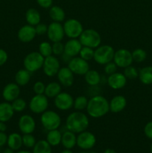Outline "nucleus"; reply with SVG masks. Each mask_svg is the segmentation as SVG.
Returning a JSON list of instances; mask_svg holds the SVG:
<instances>
[{
  "mask_svg": "<svg viewBox=\"0 0 152 153\" xmlns=\"http://www.w3.org/2000/svg\"><path fill=\"white\" fill-rule=\"evenodd\" d=\"M47 37L52 43L62 41L65 36L63 26L61 22H52L48 25Z\"/></svg>",
  "mask_w": 152,
  "mask_h": 153,
  "instance_id": "obj_13",
  "label": "nucleus"
},
{
  "mask_svg": "<svg viewBox=\"0 0 152 153\" xmlns=\"http://www.w3.org/2000/svg\"><path fill=\"white\" fill-rule=\"evenodd\" d=\"M127 78L122 73L116 72L108 76L107 82L108 86L113 90L122 89L127 85Z\"/></svg>",
  "mask_w": 152,
  "mask_h": 153,
  "instance_id": "obj_17",
  "label": "nucleus"
},
{
  "mask_svg": "<svg viewBox=\"0 0 152 153\" xmlns=\"http://www.w3.org/2000/svg\"><path fill=\"white\" fill-rule=\"evenodd\" d=\"M109 106H110V111L114 114L119 113L126 108V98L122 95L115 96L109 102Z\"/></svg>",
  "mask_w": 152,
  "mask_h": 153,
  "instance_id": "obj_21",
  "label": "nucleus"
},
{
  "mask_svg": "<svg viewBox=\"0 0 152 153\" xmlns=\"http://www.w3.org/2000/svg\"><path fill=\"white\" fill-rule=\"evenodd\" d=\"M30 111L35 114H41L49 108V100L45 94H35L28 104Z\"/></svg>",
  "mask_w": 152,
  "mask_h": 153,
  "instance_id": "obj_8",
  "label": "nucleus"
},
{
  "mask_svg": "<svg viewBox=\"0 0 152 153\" xmlns=\"http://www.w3.org/2000/svg\"><path fill=\"white\" fill-rule=\"evenodd\" d=\"M96 143V137L93 133L88 131H82L77 136L76 145L83 150L92 149Z\"/></svg>",
  "mask_w": 152,
  "mask_h": 153,
  "instance_id": "obj_9",
  "label": "nucleus"
},
{
  "mask_svg": "<svg viewBox=\"0 0 152 153\" xmlns=\"http://www.w3.org/2000/svg\"><path fill=\"white\" fill-rule=\"evenodd\" d=\"M37 34H36L35 27L31 25H23L19 29L17 32V37L19 41L22 43H30L35 38Z\"/></svg>",
  "mask_w": 152,
  "mask_h": 153,
  "instance_id": "obj_18",
  "label": "nucleus"
},
{
  "mask_svg": "<svg viewBox=\"0 0 152 153\" xmlns=\"http://www.w3.org/2000/svg\"><path fill=\"white\" fill-rule=\"evenodd\" d=\"M74 99L67 92H61L54 100L55 108L60 111H68L73 108Z\"/></svg>",
  "mask_w": 152,
  "mask_h": 153,
  "instance_id": "obj_14",
  "label": "nucleus"
},
{
  "mask_svg": "<svg viewBox=\"0 0 152 153\" xmlns=\"http://www.w3.org/2000/svg\"><path fill=\"white\" fill-rule=\"evenodd\" d=\"M46 85L41 81H37L34 84L33 91L35 94H44Z\"/></svg>",
  "mask_w": 152,
  "mask_h": 153,
  "instance_id": "obj_41",
  "label": "nucleus"
},
{
  "mask_svg": "<svg viewBox=\"0 0 152 153\" xmlns=\"http://www.w3.org/2000/svg\"><path fill=\"white\" fill-rule=\"evenodd\" d=\"M88 101H89V100L85 96H78L75 99H74L73 108L76 111H82L85 110L86 108V107H87Z\"/></svg>",
  "mask_w": 152,
  "mask_h": 153,
  "instance_id": "obj_33",
  "label": "nucleus"
},
{
  "mask_svg": "<svg viewBox=\"0 0 152 153\" xmlns=\"http://www.w3.org/2000/svg\"><path fill=\"white\" fill-rule=\"evenodd\" d=\"M89 125V120L86 114L76 111L72 112L66 119V128L75 134L86 131Z\"/></svg>",
  "mask_w": 152,
  "mask_h": 153,
  "instance_id": "obj_2",
  "label": "nucleus"
},
{
  "mask_svg": "<svg viewBox=\"0 0 152 153\" xmlns=\"http://www.w3.org/2000/svg\"><path fill=\"white\" fill-rule=\"evenodd\" d=\"M15 82L20 86H25L31 80V73L24 69H20L15 74Z\"/></svg>",
  "mask_w": 152,
  "mask_h": 153,
  "instance_id": "obj_29",
  "label": "nucleus"
},
{
  "mask_svg": "<svg viewBox=\"0 0 152 153\" xmlns=\"http://www.w3.org/2000/svg\"><path fill=\"white\" fill-rule=\"evenodd\" d=\"M20 94V88L16 82H10L7 84L2 90V98L4 101L12 102L17 99Z\"/></svg>",
  "mask_w": 152,
  "mask_h": 153,
  "instance_id": "obj_16",
  "label": "nucleus"
},
{
  "mask_svg": "<svg viewBox=\"0 0 152 153\" xmlns=\"http://www.w3.org/2000/svg\"><path fill=\"white\" fill-rule=\"evenodd\" d=\"M35 27V31L37 35L39 36H43L46 34L48 30V25H46L45 23H42L40 22L39 24H37Z\"/></svg>",
  "mask_w": 152,
  "mask_h": 153,
  "instance_id": "obj_43",
  "label": "nucleus"
},
{
  "mask_svg": "<svg viewBox=\"0 0 152 153\" xmlns=\"http://www.w3.org/2000/svg\"><path fill=\"white\" fill-rule=\"evenodd\" d=\"M76 143H77V136L75 133L69 130H66L63 133H62L61 144L65 149H73L76 146Z\"/></svg>",
  "mask_w": 152,
  "mask_h": 153,
  "instance_id": "obj_23",
  "label": "nucleus"
},
{
  "mask_svg": "<svg viewBox=\"0 0 152 153\" xmlns=\"http://www.w3.org/2000/svg\"><path fill=\"white\" fill-rule=\"evenodd\" d=\"M2 153H15L14 151L13 150V149H11L10 148L7 147L6 148V149H4V150H3Z\"/></svg>",
  "mask_w": 152,
  "mask_h": 153,
  "instance_id": "obj_51",
  "label": "nucleus"
},
{
  "mask_svg": "<svg viewBox=\"0 0 152 153\" xmlns=\"http://www.w3.org/2000/svg\"><path fill=\"white\" fill-rule=\"evenodd\" d=\"M90 153H97V152H91Z\"/></svg>",
  "mask_w": 152,
  "mask_h": 153,
  "instance_id": "obj_56",
  "label": "nucleus"
},
{
  "mask_svg": "<svg viewBox=\"0 0 152 153\" xmlns=\"http://www.w3.org/2000/svg\"><path fill=\"white\" fill-rule=\"evenodd\" d=\"M144 134L150 140H152V121L148 122L144 127Z\"/></svg>",
  "mask_w": 152,
  "mask_h": 153,
  "instance_id": "obj_44",
  "label": "nucleus"
},
{
  "mask_svg": "<svg viewBox=\"0 0 152 153\" xmlns=\"http://www.w3.org/2000/svg\"><path fill=\"white\" fill-rule=\"evenodd\" d=\"M7 147L13 151H18L23 146L22 144V136L16 132H13L7 135Z\"/></svg>",
  "mask_w": 152,
  "mask_h": 153,
  "instance_id": "obj_24",
  "label": "nucleus"
},
{
  "mask_svg": "<svg viewBox=\"0 0 152 153\" xmlns=\"http://www.w3.org/2000/svg\"><path fill=\"white\" fill-rule=\"evenodd\" d=\"M7 59H8L7 52L4 49H0V67L4 65L7 61Z\"/></svg>",
  "mask_w": 152,
  "mask_h": 153,
  "instance_id": "obj_46",
  "label": "nucleus"
},
{
  "mask_svg": "<svg viewBox=\"0 0 152 153\" xmlns=\"http://www.w3.org/2000/svg\"><path fill=\"white\" fill-rule=\"evenodd\" d=\"M45 58L39 52H31L23 59L24 68L31 73L38 71L43 67Z\"/></svg>",
  "mask_w": 152,
  "mask_h": 153,
  "instance_id": "obj_6",
  "label": "nucleus"
},
{
  "mask_svg": "<svg viewBox=\"0 0 152 153\" xmlns=\"http://www.w3.org/2000/svg\"><path fill=\"white\" fill-rule=\"evenodd\" d=\"M10 103H11V105L13 107L14 111L18 112V113H20V112H22L23 111H25V109L27 107L26 101L24 99L19 98V97H18L17 99L13 100Z\"/></svg>",
  "mask_w": 152,
  "mask_h": 153,
  "instance_id": "obj_36",
  "label": "nucleus"
},
{
  "mask_svg": "<svg viewBox=\"0 0 152 153\" xmlns=\"http://www.w3.org/2000/svg\"><path fill=\"white\" fill-rule=\"evenodd\" d=\"M61 59H62V61H64V62L67 63V64H68V63L69 62L70 60L72 59L71 57L69 56L68 55H66V54L64 53V52L61 55Z\"/></svg>",
  "mask_w": 152,
  "mask_h": 153,
  "instance_id": "obj_48",
  "label": "nucleus"
},
{
  "mask_svg": "<svg viewBox=\"0 0 152 153\" xmlns=\"http://www.w3.org/2000/svg\"><path fill=\"white\" fill-rule=\"evenodd\" d=\"M79 40L83 46L96 49L101 45V37L99 33L92 28H87L83 30L79 37Z\"/></svg>",
  "mask_w": 152,
  "mask_h": 153,
  "instance_id": "obj_5",
  "label": "nucleus"
},
{
  "mask_svg": "<svg viewBox=\"0 0 152 153\" xmlns=\"http://www.w3.org/2000/svg\"><path fill=\"white\" fill-rule=\"evenodd\" d=\"M42 68H43V73L46 76L53 77L58 74L61 68V64L58 58L55 55H52L45 58Z\"/></svg>",
  "mask_w": 152,
  "mask_h": 153,
  "instance_id": "obj_11",
  "label": "nucleus"
},
{
  "mask_svg": "<svg viewBox=\"0 0 152 153\" xmlns=\"http://www.w3.org/2000/svg\"><path fill=\"white\" fill-rule=\"evenodd\" d=\"M123 74L127 79H136L139 76V71L136 67L131 65L124 68Z\"/></svg>",
  "mask_w": 152,
  "mask_h": 153,
  "instance_id": "obj_38",
  "label": "nucleus"
},
{
  "mask_svg": "<svg viewBox=\"0 0 152 153\" xmlns=\"http://www.w3.org/2000/svg\"><path fill=\"white\" fill-rule=\"evenodd\" d=\"M138 78L143 85H152V66H147L140 69Z\"/></svg>",
  "mask_w": 152,
  "mask_h": 153,
  "instance_id": "obj_30",
  "label": "nucleus"
},
{
  "mask_svg": "<svg viewBox=\"0 0 152 153\" xmlns=\"http://www.w3.org/2000/svg\"><path fill=\"white\" fill-rule=\"evenodd\" d=\"M37 2L40 7L43 8H50L53 4V0H37Z\"/></svg>",
  "mask_w": 152,
  "mask_h": 153,
  "instance_id": "obj_45",
  "label": "nucleus"
},
{
  "mask_svg": "<svg viewBox=\"0 0 152 153\" xmlns=\"http://www.w3.org/2000/svg\"><path fill=\"white\" fill-rule=\"evenodd\" d=\"M84 80L90 87L98 86L101 82V76L97 70H89L84 75Z\"/></svg>",
  "mask_w": 152,
  "mask_h": 153,
  "instance_id": "obj_25",
  "label": "nucleus"
},
{
  "mask_svg": "<svg viewBox=\"0 0 152 153\" xmlns=\"http://www.w3.org/2000/svg\"><path fill=\"white\" fill-rule=\"evenodd\" d=\"M150 150H151V152L152 153V143L151 144V147H150Z\"/></svg>",
  "mask_w": 152,
  "mask_h": 153,
  "instance_id": "obj_54",
  "label": "nucleus"
},
{
  "mask_svg": "<svg viewBox=\"0 0 152 153\" xmlns=\"http://www.w3.org/2000/svg\"><path fill=\"white\" fill-rule=\"evenodd\" d=\"M131 53H132L133 61L134 62L142 63L145 61L146 58H147V52H145V50L141 49V48L134 49Z\"/></svg>",
  "mask_w": 152,
  "mask_h": 153,
  "instance_id": "obj_35",
  "label": "nucleus"
},
{
  "mask_svg": "<svg viewBox=\"0 0 152 153\" xmlns=\"http://www.w3.org/2000/svg\"><path fill=\"white\" fill-rule=\"evenodd\" d=\"M18 127L22 134H32L36 128V122L34 117L29 114H23L19 117Z\"/></svg>",
  "mask_w": 152,
  "mask_h": 153,
  "instance_id": "obj_15",
  "label": "nucleus"
},
{
  "mask_svg": "<svg viewBox=\"0 0 152 153\" xmlns=\"http://www.w3.org/2000/svg\"><path fill=\"white\" fill-rule=\"evenodd\" d=\"M7 135L5 132L0 131V148L2 147L5 144H7Z\"/></svg>",
  "mask_w": 152,
  "mask_h": 153,
  "instance_id": "obj_47",
  "label": "nucleus"
},
{
  "mask_svg": "<svg viewBox=\"0 0 152 153\" xmlns=\"http://www.w3.org/2000/svg\"><path fill=\"white\" fill-rule=\"evenodd\" d=\"M14 110L11 103L8 102H3L0 103V121L7 123L13 118L14 115Z\"/></svg>",
  "mask_w": 152,
  "mask_h": 153,
  "instance_id": "obj_22",
  "label": "nucleus"
},
{
  "mask_svg": "<svg viewBox=\"0 0 152 153\" xmlns=\"http://www.w3.org/2000/svg\"><path fill=\"white\" fill-rule=\"evenodd\" d=\"M7 128V126L6 125V123L0 121V131H1V132H5Z\"/></svg>",
  "mask_w": 152,
  "mask_h": 153,
  "instance_id": "obj_49",
  "label": "nucleus"
},
{
  "mask_svg": "<svg viewBox=\"0 0 152 153\" xmlns=\"http://www.w3.org/2000/svg\"><path fill=\"white\" fill-rule=\"evenodd\" d=\"M38 52L43 55L44 58L49 57L52 54V45L49 42L43 41L40 43L38 47Z\"/></svg>",
  "mask_w": 152,
  "mask_h": 153,
  "instance_id": "obj_34",
  "label": "nucleus"
},
{
  "mask_svg": "<svg viewBox=\"0 0 152 153\" xmlns=\"http://www.w3.org/2000/svg\"><path fill=\"white\" fill-rule=\"evenodd\" d=\"M61 153H73V152H72V151L71 150V149H63V151H61Z\"/></svg>",
  "mask_w": 152,
  "mask_h": 153,
  "instance_id": "obj_52",
  "label": "nucleus"
},
{
  "mask_svg": "<svg viewBox=\"0 0 152 153\" xmlns=\"http://www.w3.org/2000/svg\"><path fill=\"white\" fill-rule=\"evenodd\" d=\"M62 85L57 82H49L47 85H46L44 94L48 98L55 99L58 94L62 92Z\"/></svg>",
  "mask_w": 152,
  "mask_h": 153,
  "instance_id": "obj_28",
  "label": "nucleus"
},
{
  "mask_svg": "<svg viewBox=\"0 0 152 153\" xmlns=\"http://www.w3.org/2000/svg\"><path fill=\"white\" fill-rule=\"evenodd\" d=\"M63 26L65 35L69 39L79 38L80 35L84 30L81 22L74 18L66 19L64 22Z\"/></svg>",
  "mask_w": 152,
  "mask_h": 153,
  "instance_id": "obj_7",
  "label": "nucleus"
},
{
  "mask_svg": "<svg viewBox=\"0 0 152 153\" xmlns=\"http://www.w3.org/2000/svg\"><path fill=\"white\" fill-rule=\"evenodd\" d=\"M113 61L119 68H125L128 66H131L134 62L132 53L126 49H118L117 51H115Z\"/></svg>",
  "mask_w": 152,
  "mask_h": 153,
  "instance_id": "obj_10",
  "label": "nucleus"
},
{
  "mask_svg": "<svg viewBox=\"0 0 152 153\" xmlns=\"http://www.w3.org/2000/svg\"><path fill=\"white\" fill-rule=\"evenodd\" d=\"M67 67L70 69L74 74L77 76H84L86 72L89 70V65L88 61H85L80 57H74L72 58Z\"/></svg>",
  "mask_w": 152,
  "mask_h": 153,
  "instance_id": "obj_12",
  "label": "nucleus"
},
{
  "mask_svg": "<svg viewBox=\"0 0 152 153\" xmlns=\"http://www.w3.org/2000/svg\"><path fill=\"white\" fill-rule=\"evenodd\" d=\"M104 153H117L116 152V150L113 149H111V148H107L104 151Z\"/></svg>",
  "mask_w": 152,
  "mask_h": 153,
  "instance_id": "obj_50",
  "label": "nucleus"
},
{
  "mask_svg": "<svg viewBox=\"0 0 152 153\" xmlns=\"http://www.w3.org/2000/svg\"><path fill=\"white\" fill-rule=\"evenodd\" d=\"M15 153H32L29 151H27V150H18L17 152H15Z\"/></svg>",
  "mask_w": 152,
  "mask_h": 153,
  "instance_id": "obj_53",
  "label": "nucleus"
},
{
  "mask_svg": "<svg viewBox=\"0 0 152 153\" xmlns=\"http://www.w3.org/2000/svg\"><path fill=\"white\" fill-rule=\"evenodd\" d=\"M49 15L53 22H63L66 18V13L63 9L58 5H52L49 8Z\"/></svg>",
  "mask_w": 152,
  "mask_h": 153,
  "instance_id": "obj_27",
  "label": "nucleus"
},
{
  "mask_svg": "<svg viewBox=\"0 0 152 153\" xmlns=\"http://www.w3.org/2000/svg\"><path fill=\"white\" fill-rule=\"evenodd\" d=\"M86 110L90 117L101 118L110 111L109 101L100 94L93 96L88 101Z\"/></svg>",
  "mask_w": 152,
  "mask_h": 153,
  "instance_id": "obj_1",
  "label": "nucleus"
},
{
  "mask_svg": "<svg viewBox=\"0 0 152 153\" xmlns=\"http://www.w3.org/2000/svg\"><path fill=\"white\" fill-rule=\"evenodd\" d=\"M52 147L46 140H40L32 148V153H52Z\"/></svg>",
  "mask_w": 152,
  "mask_h": 153,
  "instance_id": "obj_32",
  "label": "nucleus"
},
{
  "mask_svg": "<svg viewBox=\"0 0 152 153\" xmlns=\"http://www.w3.org/2000/svg\"><path fill=\"white\" fill-rule=\"evenodd\" d=\"M78 55L85 61H91L94 58V49L87 46H82Z\"/></svg>",
  "mask_w": 152,
  "mask_h": 153,
  "instance_id": "obj_37",
  "label": "nucleus"
},
{
  "mask_svg": "<svg viewBox=\"0 0 152 153\" xmlns=\"http://www.w3.org/2000/svg\"><path fill=\"white\" fill-rule=\"evenodd\" d=\"M74 75L68 67H61L57 74V78L62 86L69 88L74 83Z\"/></svg>",
  "mask_w": 152,
  "mask_h": 153,
  "instance_id": "obj_19",
  "label": "nucleus"
},
{
  "mask_svg": "<svg viewBox=\"0 0 152 153\" xmlns=\"http://www.w3.org/2000/svg\"><path fill=\"white\" fill-rule=\"evenodd\" d=\"M115 50L110 45H100L94 50V61L98 64L105 65L111 62L114 57Z\"/></svg>",
  "mask_w": 152,
  "mask_h": 153,
  "instance_id": "obj_4",
  "label": "nucleus"
},
{
  "mask_svg": "<svg viewBox=\"0 0 152 153\" xmlns=\"http://www.w3.org/2000/svg\"><path fill=\"white\" fill-rule=\"evenodd\" d=\"M82 46L80 40L77 39H69L64 44V53L71 58H74L79 55Z\"/></svg>",
  "mask_w": 152,
  "mask_h": 153,
  "instance_id": "obj_20",
  "label": "nucleus"
},
{
  "mask_svg": "<svg viewBox=\"0 0 152 153\" xmlns=\"http://www.w3.org/2000/svg\"><path fill=\"white\" fill-rule=\"evenodd\" d=\"M117 68L118 67L116 66V64H115L113 61H111V62H109L107 64H106L104 65V73L107 75L110 76V75L113 74V73L117 72Z\"/></svg>",
  "mask_w": 152,
  "mask_h": 153,
  "instance_id": "obj_42",
  "label": "nucleus"
},
{
  "mask_svg": "<svg viewBox=\"0 0 152 153\" xmlns=\"http://www.w3.org/2000/svg\"><path fill=\"white\" fill-rule=\"evenodd\" d=\"M25 20L28 25L36 26L41 21V15L37 9L31 7L25 12Z\"/></svg>",
  "mask_w": 152,
  "mask_h": 153,
  "instance_id": "obj_26",
  "label": "nucleus"
},
{
  "mask_svg": "<svg viewBox=\"0 0 152 153\" xmlns=\"http://www.w3.org/2000/svg\"><path fill=\"white\" fill-rule=\"evenodd\" d=\"M80 153H87L86 152H80Z\"/></svg>",
  "mask_w": 152,
  "mask_h": 153,
  "instance_id": "obj_55",
  "label": "nucleus"
},
{
  "mask_svg": "<svg viewBox=\"0 0 152 153\" xmlns=\"http://www.w3.org/2000/svg\"><path fill=\"white\" fill-rule=\"evenodd\" d=\"M37 143L36 138L32 134H25L22 135V144L26 148L31 149L33 148Z\"/></svg>",
  "mask_w": 152,
  "mask_h": 153,
  "instance_id": "obj_39",
  "label": "nucleus"
},
{
  "mask_svg": "<svg viewBox=\"0 0 152 153\" xmlns=\"http://www.w3.org/2000/svg\"><path fill=\"white\" fill-rule=\"evenodd\" d=\"M40 122L43 128L47 131L58 129L61 125V117L57 112L52 110H46L41 114Z\"/></svg>",
  "mask_w": 152,
  "mask_h": 153,
  "instance_id": "obj_3",
  "label": "nucleus"
},
{
  "mask_svg": "<svg viewBox=\"0 0 152 153\" xmlns=\"http://www.w3.org/2000/svg\"><path fill=\"white\" fill-rule=\"evenodd\" d=\"M64 52V44L62 42H55L52 44V54L55 56H61Z\"/></svg>",
  "mask_w": 152,
  "mask_h": 153,
  "instance_id": "obj_40",
  "label": "nucleus"
},
{
  "mask_svg": "<svg viewBox=\"0 0 152 153\" xmlns=\"http://www.w3.org/2000/svg\"><path fill=\"white\" fill-rule=\"evenodd\" d=\"M61 138H62L61 131L58 129H55L48 131L46 140L53 147V146H57L61 144Z\"/></svg>",
  "mask_w": 152,
  "mask_h": 153,
  "instance_id": "obj_31",
  "label": "nucleus"
}]
</instances>
